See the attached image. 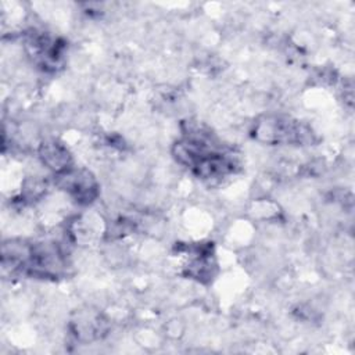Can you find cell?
Listing matches in <instances>:
<instances>
[{"label":"cell","instance_id":"cell-2","mask_svg":"<svg viewBox=\"0 0 355 355\" xmlns=\"http://www.w3.org/2000/svg\"><path fill=\"white\" fill-rule=\"evenodd\" d=\"M39 157L47 168L55 171L57 173H62L71 169V155L68 150L54 140L44 141L40 146Z\"/></svg>","mask_w":355,"mask_h":355},{"label":"cell","instance_id":"cell-1","mask_svg":"<svg viewBox=\"0 0 355 355\" xmlns=\"http://www.w3.org/2000/svg\"><path fill=\"white\" fill-rule=\"evenodd\" d=\"M60 186L65 189L76 202L90 204L98 194V184L94 176L86 169H68L58 173Z\"/></svg>","mask_w":355,"mask_h":355}]
</instances>
